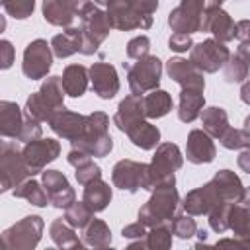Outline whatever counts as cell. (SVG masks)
Wrapping results in <instances>:
<instances>
[{
    "label": "cell",
    "mask_w": 250,
    "mask_h": 250,
    "mask_svg": "<svg viewBox=\"0 0 250 250\" xmlns=\"http://www.w3.org/2000/svg\"><path fill=\"white\" fill-rule=\"evenodd\" d=\"M158 0H109L105 6L113 29L133 31L148 29L154 21Z\"/></svg>",
    "instance_id": "cell-1"
},
{
    "label": "cell",
    "mask_w": 250,
    "mask_h": 250,
    "mask_svg": "<svg viewBox=\"0 0 250 250\" xmlns=\"http://www.w3.org/2000/svg\"><path fill=\"white\" fill-rule=\"evenodd\" d=\"M184 166L182 150L176 143H160L154 150L152 160L146 164V176L143 189L154 191L164 186H176V172Z\"/></svg>",
    "instance_id": "cell-2"
},
{
    "label": "cell",
    "mask_w": 250,
    "mask_h": 250,
    "mask_svg": "<svg viewBox=\"0 0 250 250\" xmlns=\"http://www.w3.org/2000/svg\"><path fill=\"white\" fill-rule=\"evenodd\" d=\"M150 193L152 195L148 197V201L141 205L137 213L139 221L146 229H152L158 225H172V221L176 219V215H180V209H182V199L176 186H164Z\"/></svg>",
    "instance_id": "cell-3"
},
{
    "label": "cell",
    "mask_w": 250,
    "mask_h": 250,
    "mask_svg": "<svg viewBox=\"0 0 250 250\" xmlns=\"http://www.w3.org/2000/svg\"><path fill=\"white\" fill-rule=\"evenodd\" d=\"M64 86H62V78L57 74L47 76L39 90L33 92L27 102H25V117H33L41 123H49V119L59 111L64 109Z\"/></svg>",
    "instance_id": "cell-4"
},
{
    "label": "cell",
    "mask_w": 250,
    "mask_h": 250,
    "mask_svg": "<svg viewBox=\"0 0 250 250\" xmlns=\"http://www.w3.org/2000/svg\"><path fill=\"white\" fill-rule=\"evenodd\" d=\"M72 148H80L94 158H104L113 150V139L109 135V117L104 111H92L86 117V127L80 139L70 143Z\"/></svg>",
    "instance_id": "cell-5"
},
{
    "label": "cell",
    "mask_w": 250,
    "mask_h": 250,
    "mask_svg": "<svg viewBox=\"0 0 250 250\" xmlns=\"http://www.w3.org/2000/svg\"><path fill=\"white\" fill-rule=\"evenodd\" d=\"M74 23H78L82 29V45H80L82 55H94L98 47L109 37V31L113 29L107 12H104L94 2L80 14V18Z\"/></svg>",
    "instance_id": "cell-6"
},
{
    "label": "cell",
    "mask_w": 250,
    "mask_h": 250,
    "mask_svg": "<svg viewBox=\"0 0 250 250\" xmlns=\"http://www.w3.org/2000/svg\"><path fill=\"white\" fill-rule=\"evenodd\" d=\"M27 178H33L23 150L14 141H2L0 143V191H12L16 186L25 182Z\"/></svg>",
    "instance_id": "cell-7"
},
{
    "label": "cell",
    "mask_w": 250,
    "mask_h": 250,
    "mask_svg": "<svg viewBox=\"0 0 250 250\" xmlns=\"http://www.w3.org/2000/svg\"><path fill=\"white\" fill-rule=\"evenodd\" d=\"M225 205H232V201L227 197V193L223 191V188L217 184L215 178H211L203 186L188 191L186 197L182 199V211L189 213L193 217H201V215L207 217L211 211L225 207Z\"/></svg>",
    "instance_id": "cell-8"
},
{
    "label": "cell",
    "mask_w": 250,
    "mask_h": 250,
    "mask_svg": "<svg viewBox=\"0 0 250 250\" xmlns=\"http://www.w3.org/2000/svg\"><path fill=\"white\" fill-rule=\"evenodd\" d=\"M123 68H127V82L131 88V94L145 96L160 86L162 78V61L156 55H145L137 59L135 64L123 62Z\"/></svg>",
    "instance_id": "cell-9"
},
{
    "label": "cell",
    "mask_w": 250,
    "mask_h": 250,
    "mask_svg": "<svg viewBox=\"0 0 250 250\" xmlns=\"http://www.w3.org/2000/svg\"><path fill=\"white\" fill-rule=\"evenodd\" d=\"M43 217L27 215L2 232V244L8 250H33L43 236Z\"/></svg>",
    "instance_id": "cell-10"
},
{
    "label": "cell",
    "mask_w": 250,
    "mask_h": 250,
    "mask_svg": "<svg viewBox=\"0 0 250 250\" xmlns=\"http://www.w3.org/2000/svg\"><path fill=\"white\" fill-rule=\"evenodd\" d=\"M53 49L51 43L45 39H33L25 45L23 49V62H21V72L29 80H41L47 78L51 66H53Z\"/></svg>",
    "instance_id": "cell-11"
},
{
    "label": "cell",
    "mask_w": 250,
    "mask_h": 250,
    "mask_svg": "<svg viewBox=\"0 0 250 250\" xmlns=\"http://www.w3.org/2000/svg\"><path fill=\"white\" fill-rule=\"evenodd\" d=\"M230 59V51L229 47H225V43L213 39H203L201 43H195L189 51V61L207 74L217 72L219 68H223L227 64V61Z\"/></svg>",
    "instance_id": "cell-12"
},
{
    "label": "cell",
    "mask_w": 250,
    "mask_h": 250,
    "mask_svg": "<svg viewBox=\"0 0 250 250\" xmlns=\"http://www.w3.org/2000/svg\"><path fill=\"white\" fill-rule=\"evenodd\" d=\"M92 4V0H43L41 12L47 23L57 27H70L80 14Z\"/></svg>",
    "instance_id": "cell-13"
},
{
    "label": "cell",
    "mask_w": 250,
    "mask_h": 250,
    "mask_svg": "<svg viewBox=\"0 0 250 250\" xmlns=\"http://www.w3.org/2000/svg\"><path fill=\"white\" fill-rule=\"evenodd\" d=\"M205 12V0H182L170 14L168 25L172 31L180 33H197L201 31V20Z\"/></svg>",
    "instance_id": "cell-14"
},
{
    "label": "cell",
    "mask_w": 250,
    "mask_h": 250,
    "mask_svg": "<svg viewBox=\"0 0 250 250\" xmlns=\"http://www.w3.org/2000/svg\"><path fill=\"white\" fill-rule=\"evenodd\" d=\"M23 156L25 162L31 170V174H41L47 164H51L53 160H57V156L61 154V143L57 139H35L29 143H23Z\"/></svg>",
    "instance_id": "cell-15"
},
{
    "label": "cell",
    "mask_w": 250,
    "mask_h": 250,
    "mask_svg": "<svg viewBox=\"0 0 250 250\" xmlns=\"http://www.w3.org/2000/svg\"><path fill=\"white\" fill-rule=\"evenodd\" d=\"M145 176H146V164L133 160V158H121L113 164L111 170V182L115 188L121 191L135 193L143 189L145 186Z\"/></svg>",
    "instance_id": "cell-16"
},
{
    "label": "cell",
    "mask_w": 250,
    "mask_h": 250,
    "mask_svg": "<svg viewBox=\"0 0 250 250\" xmlns=\"http://www.w3.org/2000/svg\"><path fill=\"white\" fill-rule=\"evenodd\" d=\"M201 31L213 33V37L221 43H229L236 37V21L221 6L219 8H205L203 20H201Z\"/></svg>",
    "instance_id": "cell-17"
},
{
    "label": "cell",
    "mask_w": 250,
    "mask_h": 250,
    "mask_svg": "<svg viewBox=\"0 0 250 250\" xmlns=\"http://www.w3.org/2000/svg\"><path fill=\"white\" fill-rule=\"evenodd\" d=\"M166 74L180 84V88H188V90H205V78L203 72L188 59L182 57H172L166 61Z\"/></svg>",
    "instance_id": "cell-18"
},
{
    "label": "cell",
    "mask_w": 250,
    "mask_h": 250,
    "mask_svg": "<svg viewBox=\"0 0 250 250\" xmlns=\"http://www.w3.org/2000/svg\"><path fill=\"white\" fill-rule=\"evenodd\" d=\"M90 82L92 90L102 100H111L119 92V76L113 64L109 62H94L90 66Z\"/></svg>",
    "instance_id": "cell-19"
},
{
    "label": "cell",
    "mask_w": 250,
    "mask_h": 250,
    "mask_svg": "<svg viewBox=\"0 0 250 250\" xmlns=\"http://www.w3.org/2000/svg\"><path fill=\"white\" fill-rule=\"evenodd\" d=\"M86 117L88 115H82V113H76V111H70L64 107V109H59L49 119V127L57 137L72 143L82 137L84 127H86Z\"/></svg>",
    "instance_id": "cell-20"
},
{
    "label": "cell",
    "mask_w": 250,
    "mask_h": 250,
    "mask_svg": "<svg viewBox=\"0 0 250 250\" xmlns=\"http://www.w3.org/2000/svg\"><path fill=\"white\" fill-rule=\"evenodd\" d=\"M217 156L215 141L203 129H193L186 141V158L191 164H209Z\"/></svg>",
    "instance_id": "cell-21"
},
{
    "label": "cell",
    "mask_w": 250,
    "mask_h": 250,
    "mask_svg": "<svg viewBox=\"0 0 250 250\" xmlns=\"http://www.w3.org/2000/svg\"><path fill=\"white\" fill-rule=\"evenodd\" d=\"M146 119L145 115V109H143V96H135V94H129L125 96L119 105H117V111L113 115V125L121 131V133H127L133 125H137L139 121Z\"/></svg>",
    "instance_id": "cell-22"
},
{
    "label": "cell",
    "mask_w": 250,
    "mask_h": 250,
    "mask_svg": "<svg viewBox=\"0 0 250 250\" xmlns=\"http://www.w3.org/2000/svg\"><path fill=\"white\" fill-rule=\"evenodd\" d=\"M23 113L16 102L2 100L0 102V135L4 139H16L20 137V131L23 127Z\"/></svg>",
    "instance_id": "cell-23"
},
{
    "label": "cell",
    "mask_w": 250,
    "mask_h": 250,
    "mask_svg": "<svg viewBox=\"0 0 250 250\" xmlns=\"http://www.w3.org/2000/svg\"><path fill=\"white\" fill-rule=\"evenodd\" d=\"M80 45H82V29L78 23H72L62 33H57L51 39V49L57 59H68L74 53H80Z\"/></svg>",
    "instance_id": "cell-24"
},
{
    "label": "cell",
    "mask_w": 250,
    "mask_h": 250,
    "mask_svg": "<svg viewBox=\"0 0 250 250\" xmlns=\"http://www.w3.org/2000/svg\"><path fill=\"white\" fill-rule=\"evenodd\" d=\"M113 199V191L109 188L107 182H104L102 178L90 182L84 186V193H82V201L94 211V213H102L107 209V205Z\"/></svg>",
    "instance_id": "cell-25"
},
{
    "label": "cell",
    "mask_w": 250,
    "mask_h": 250,
    "mask_svg": "<svg viewBox=\"0 0 250 250\" xmlns=\"http://www.w3.org/2000/svg\"><path fill=\"white\" fill-rule=\"evenodd\" d=\"M62 86L66 96L70 98H80L86 94L88 90V82H90V68H86L84 64H68L62 70Z\"/></svg>",
    "instance_id": "cell-26"
},
{
    "label": "cell",
    "mask_w": 250,
    "mask_h": 250,
    "mask_svg": "<svg viewBox=\"0 0 250 250\" xmlns=\"http://www.w3.org/2000/svg\"><path fill=\"white\" fill-rule=\"evenodd\" d=\"M205 107V96L201 90H188L182 88L180 92V102H178V119L184 123L195 121Z\"/></svg>",
    "instance_id": "cell-27"
},
{
    "label": "cell",
    "mask_w": 250,
    "mask_h": 250,
    "mask_svg": "<svg viewBox=\"0 0 250 250\" xmlns=\"http://www.w3.org/2000/svg\"><path fill=\"white\" fill-rule=\"evenodd\" d=\"M125 135L141 150H154L160 145V129L156 125H152L150 121H146V119L133 125Z\"/></svg>",
    "instance_id": "cell-28"
},
{
    "label": "cell",
    "mask_w": 250,
    "mask_h": 250,
    "mask_svg": "<svg viewBox=\"0 0 250 250\" xmlns=\"http://www.w3.org/2000/svg\"><path fill=\"white\" fill-rule=\"evenodd\" d=\"M143 109H145L146 119H160L174 109L172 96L166 90L156 88L143 96Z\"/></svg>",
    "instance_id": "cell-29"
},
{
    "label": "cell",
    "mask_w": 250,
    "mask_h": 250,
    "mask_svg": "<svg viewBox=\"0 0 250 250\" xmlns=\"http://www.w3.org/2000/svg\"><path fill=\"white\" fill-rule=\"evenodd\" d=\"M49 236L59 248H82L84 246L82 238H78L76 234V229L64 217H59L49 225Z\"/></svg>",
    "instance_id": "cell-30"
},
{
    "label": "cell",
    "mask_w": 250,
    "mask_h": 250,
    "mask_svg": "<svg viewBox=\"0 0 250 250\" xmlns=\"http://www.w3.org/2000/svg\"><path fill=\"white\" fill-rule=\"evenodd\" d=\"M172 225L152 227L145 238H137L129 244V248H146V250H168L172 246Z\"/></svg>",
    "instance_id": "cell-31"
},
{
    "label": "cell",
    "mask_w": 250,
    "mask_h": 250,
    "mask_svg": "<svg viewBox=\"0 0 250 250\" xmlns=\"http://www.w3.org/2000/svg\"><path fill=\"white\" fill-rule=\"evenodd\" d=\"M201 129L205 133H209L213 139H221L225 135V131L230 127L229 125V115L223 107H217V105H211V107H203L201 115Z\"/></svg>",
    "instance_id": "cell-32"
},
{
    "label": "cell",
    "mask_w": 250,
    "mask_h": 250,
    "mask_svg": "<svg viewBox=\"0 0 250 250\" xmlns=\"http://www.w3.org/2000/svg\"><path fill=\"white\" fill-rule=\"evenodd\" d=\"M80 238H82L84 246H90V248H107V246H111V230H109L107 223L102 221V219H92L82 229Z\"/></svg>",
    "instance_id": "cell-33"
},
{
    "label": "cell",
    "mask_w": 250,
    "mask_h": 250,
    "mask_svg": "<svg viewBox=\"0 0 250 250\" xmlns=\"http://www.w3.org/2000/svg\"><path fill=\"white\" fill-rule=\"evenodd\" d=\"M12 195L18 199H25L35 207H47V203H51V197L47 193V189L43 188L41 182L27 178L25 182H21L20 186H16L12 189Z\"/></svg>",
    "instance_id": "cell-34"
},
{
    "label": "cell",
    "mask_w": 250,
    "mask_h": 250,
    "mask_svg": "<svg viewBox=\"0 0 250 250\" xmlns=\"http://www.w3.org/2000/svg\"><path fill=\"white\" fill-rule=\"evenodd\" d=\"M229 230H232L234 236H250V209L240 201L229 209Z\"/></svg>",
    "instance_id": "cell-35"
},
{
    "label": "cell",
    "mask_w": 250,
    "mask_h": 250,
    "mask_svg": "<svg viewBox=\"0 0 250 250\" xmlns=\"http://www.w3.org/2000/svg\"><path fill=\"white\" fill-rule=\"evenodd\" d=\"M250 72V64L240 57V55H230V59L227 61V64L223 66V78L227 84H240L248 78Z\"/></svg>",
    "instance_id": "cell-36"
},
{
    "label": "cell",
    "mask_w": 250,
    "mask_h": 250,
    "mask_svg": "<svg viewBox=\"0 0 250 250\" xmlns=\"http://www.w3.org/2000/svg\"><path fill=\"white\" fill-rule=\"evenodd\" d=\"M64 219L74 227V229H84L92 219H94V211L84 203V201H74L70 207L64 209Z\"/></svg>",
    "instance_id": "cell-37"
},
{
    "label": "cell",
    "mask_w": 250,
    "mask_h": 250,
    "mask_svg": "<svg viewBox=\"0 0 250 250\" xmlns=\"http://www.w3.org/2000/svg\"><path fill=\"white\" fill-rule=\"evenodd\" d=\"M219 141H221V145L227 150H244V148H250V135L244 129L229 127Z\"/></svg>",
    "instance_id": "cell-38"
},
{
    "label": "cell",
    "mask_w": 250,
    "mask_h": 250,
    "mask_svg": "<svg viewBox=\"0 0 250 250\" xmlns=\"http://www.w3.org/2000/svg\"><path fill=\"white\" fill-rule=\"evenodd\" d=\"M172 232L180 240H188V238L195 236L197 234V223H195L193 215H189V213L176 215V219L172 221Z\"/></svg>",
    "instance_id": "cell-39"
},
{
    "label": "cell",
    "mask_w": 250,
    "mask_h": 250,
    "mask_svg": "<svg viewBox=\"0 0 250 250\" xmlns=\"http://www.w3.org/2000/svg\"><path fill=\"white\" fill-rule=\"evenodd\" d=\"M4 12L14 20H25L35 10V0H2Z\"/></svg>",
    "instance_id": "cell-40"
},
{
    "label": "cell",
    "mask_w": 250,
    "mask_h": 250,
    "mask_svg": "<svg viewBox=\"0 0 250 250\" xmlns=\"http://www.w3.org/2000/svg\"><path fill=\"white\" fill-rule=\"evenodd\" d=\"M41 184H43V188L47 189L49 195H51V193H57V191H61V189H64L66 186H70V184H68V178H66L61 170H49V168H45V170L41 172Z\"/></svg>",
    "instance_id": "cell-41"
},
{
    "label": "cell",
    "mask_w": 250,
    "mask_h": 250,
    "mask_svg": "<svg viewBox=\"0 0 250 250\" xmlns=\"http://www.w3.org/2000/svg\"><path fill=\"white\" fill-rule=\"evenodd\" d=\"M74 170H76V172H74V178H76V182H78L80 186H86V184H90V182L102 178V168H100L94 160H88V162L76 166Z\"/></svg>",
    "instance_id": "cell-42"
},
{
    "label": "cell",
    "mask_w": 250,
    "mask_h": 250,
    "mask_svg": "<svg viewBox=\"0 0 250 250\" xmlns=\"http://www.w3.org/2000/svg\"><path fill=\"white\" fill-rule=\"evenodd\" d=\"M229 209H230V205H225V207H219L207 215L209 227L217 234H223L225 230H229Z\"/></svg>",
    "instance_id": "cell-43"
},
{
    "label": "cell",
    "mask_w": 250,
    "mask_h": 250,
    "mask_svg": "<svg viewBox=\"0 0 250 250\" xmlns=\"http://www.w3.org/2000/svg\"><path fill=\"white\" fill-rule=\"evenodd\" d=\"M148 51H150V39H148V35H137V37L129 39V43H127V57L129 59H135L137 61V59L148 55Z\"/></svg>",
    "instance_id": "cell-44"
},
{
    "label": "cell",
    "mask_w": 250,
    "mask_h": 250,
    "mask_svg": "<svg viewBox=\"0 0 250 250\" xmlns=\"http://www.w3.org/2000/svg\"><path fill=\"white\" fill-rule=\"evenodd\" d=\"M41 135H43L41 121H37V119H33V117H25V121H23V127H21V131H20L18 141H20V143H29V141L41 139Z\"/></svg>",
    "instance_id": "cell-45"
},
{
    "label": "cell",
    "mask_w": 250,
    "mask_h": 250,
    "mask_svg": "<svg viewBox=\"0 0 250 250\" xmlns=\"http://www.w3.org/2000/svg\"><path fill=\"white\" fill-rule=\"evenodd\" d=\"M193 39L189 33H180V31H174L170 37H168V47L174 51V53H186V51H191L193 47Z\"/></svg>",
    "instance_id": "cell-46"
},
{
    "label": "cell",
    "mask_w": 250,
    "mask_h": 250,
    "mask_svg": "<svg viewBox=\"0 0 250 250\" xmlns=\"http://www.w3.org/2000/svg\"><path fill=\"white\" fill-rule=\"evenodd\" d=\"M49 197H51V205L55 209H66V207H70L76 201V193H74L72 186H66L64 189H61L57 193H51Z\"/></svg>",
    "instance_id": "cell-47"
},
{
    "label": "cell",
    "mask_w": 250,
    "mask_h": 250,
    "mask_svg": "<svg viewBox=\"0 0 250 250\" xmlns=\"http://www.w3.org/2000/svg\"><path fill=\"white\" fill-rule=\"evenodd\" d=\"M14 57H16V49L12 47L8 39H2L0 41V68L8 70L14 64Z\"/></svg>",
    "instance_id": "cell-48"
},
{
    "label": "cell",
    "mask_w": 250,
    "mask_h": 250,
    "mask_svg": "<svg viewBox=\"0 0 250 250\" xmlns=\"http://www.w3.org/2000/svg\"><path fill=\"white\" fill-rule=\"evenodd\" d=\"M146 227L141 223V221H137V223H131V225H125L123 229H121V236L123 238H129V240H137V238H145L146 236Z\"/></svg>",
    "instance_id": "cell-49"
},
{
    "label": "cell",
    "mask_w": 250,
    "mask_h": 250,
    "mask_svg": "<svg viewBox=\"0 0 250 250\" xmlns=\"http://www.w3.org/2000/svg\"><path fill=\"white\" fill-rule=\"evenodd\" d=\"M215 246H234V248H250V236H234V238H219Z\"/></svg>",
    "instance_id": "cell-50"
},
{
    "label": "cell",
    "mask_w": 250,
    "mask_h": 250,
    "mask_svg": "<svg viewBox=\"0 0 250 250\" xmlns=\"http://www.w3.org/2000/svg\"><path fill=\"white\" fill-rule=\"evenodd\" d=\"M66 160H68V164L70 166H80V164H84V162H88V160H92V156L88 154V152H84V150H80V148H70L68 150V154H66Z\"/></svg>",
    "instance_id": "cell-51"
},
{
    "label": "cell",
    "mask_w": 250,
    "mask_h": 250,
    "mask_svg": "<svg viewBox=\"0 0 250 250\" xmlns=\"http://www.w3.org/2000/svg\"><path fill=\"white\" fill-rule=\"evenodd\" d=\"M236 39H240V41L250 39V20L236 21Z\"/></svg>",
    "instance_id": "cell-52"
},
{
    "label": "cell",
    "mask_w": 250,
    "mask_h": 250,
    "mask_svg": "<svg viewBox=\"0 0 250 250\" xmlns=\"http://www.w3.org/2000/svg\"><path fill=\"white\" fill-rule=\"evenodd\" d=\"M236 164H238V168H240L242 172L250 174V148L240 150V154H238V158H236Z\"/></svg>",
    "instance_id": "cell-53"
},
{
    "label": "cell",
    "mask_w": 250,
    "mask_h": 250,
    "mask_svg": "<svg viewBox=\"0 0 250 250\" xmlns=\"http://www.w3.org/2000/svg\"><path fill=\"white\" fill-rule=\"evenodd\" d=\"M236 55H240V57L250 64V39L240 41V45H238V49H236Z\"/></svg>",
    "instance_id": "cell-54"
},
{
    "label": "cell",
    "mask_w": 250,
    "mask_h": 250,
    "mask_svg": "<svg viewBox=\"0 0 250 250\" xmlns=\"http://www.w3.org/2000/svg\"><path fill=\"white\" fill-rule=\"evenodd\" d=\"M240 100L246 105H250V80H244L242 82V86H240Z\"/></svg>",
    "instance_id": "cell-55"
},
{
    "label": "cell",
    "mask_w": 250,
    "mask_h": 250,
    "mask_svg": "<svg viewBox=\"0 0 250 250\" xmlns=\"http://www.w3.org/2000/svg\"><path fill=\"white\" fill-rule=\"evenodd\" d=\"M240 203L250 209V188H244V193H242V197H240Z\"/></svg>",
    "instance_id": "cell-56"
},
{
    "label": "cell",
    "mask_w": 250,
    "mask_h": 250,
    "mask_svg": "<svg viewBox=\"0 0 250 250\" xmlns=\"http://www.w3.org/2000/svg\"><path fill=\"white\" fill-rule=\"evenodd\" d=\"M242 129L250 135V115H246V117H244V121H242Z\"/></svg>",
    "instance_id": "cell-57"
},
{
    "label": "cell",
    "mask_w": 250,
    "mask_h": 250,
    "mask_svg": "<svg viewBox=\"0 0 250 250\" xmlns=\"http://www.w3.org/2000/svg\"><path fill=\"white\" fill-rule=\"evenodd\" d=\"M197 236H199L201 242H205V240H207V230H205V229H197Z\"/></svg>",
    "instance_id": "cell-58"
},
{
    "label": "cell",
    "mask_w": 250,
    "mask_h": 250,
    "mask_svg": "<svg viewBox=\"0 0 250 250\" xmlns=\"http://www.w3.org/2000/svg\"><path fill=\"white\" fill-rule=\"evenodd\" d=\"M221 2H225V0H221Z\"/></svg>",
    "instance_id": "cell-59"
}]
</instances>
